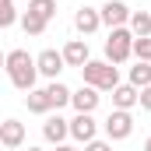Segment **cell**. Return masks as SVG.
<instances>
[{"mask_svg":"<svg viewBox=\"0 0 151 151\" xmlns=\"http://www.w3.org/2000/svg\"><path fill=\"white\" fill-rule=\"evenodd\" d=\"M7 77L18 91H35V77H39V60L28 56V49H11L7 53Z\"/></svg>","mask_w":151,"mask_h":151,"instance_id":"1","label":"cell"},{"mask_svg":"<svg viewBox=\"0 0 151 151\" xmlns=\"http://www.w3.org/2000/svg\"><path fill=\"white\" fill-rule=\"evenodd\" d=\"M81 77H84V84H91V88H99V91H116V88H119L116 63H109V60H88V63L81 67Z\"/></svg>","mask_w":151,"mask_h":151,"instance_id":"2","label":"cell"},{"mask_svg":"<svg viewBox=\"0 0 151 151\" xmlns=\"http://www.w3.org/2000/svg\"><path fill=\"white\" fill-rule=\"evenodd\" d=\"M134 42H137V35L130 28H113L109 39H106V60L109 63H127L134 56Z\"/></svg>","mask_w":151,"mask_h":151,"instance_id":"3","label":"cell"},{"mask_svg":"<svg viewBox=\"0 0 151 151\" xmlns=\"http://www.w3.org/2000/svg\"><path fill=\"white\" fill-rule=\"evenodd\" d=\"M130 134H134V116H130V109H113L109 119H106V137L109 141H127Z\"/></svg>","mask_w":151,"mask_h":151,"instance_id":"4","label":"cell"},{"mask_svg":"<svg viewBox=\"0 0 151 151\" xmlns=\"http://www.w3.org/2000/svg\"><path fill=\"white\" fill-rule=\"evenodd\" d=\"M130 18H134V11H130L123 0H109V4H102V25H109V32H113V28H127Z\"/></svg>","mask_w":151,"mask_h":151,"instance_id":"5","label":"cell"},{"mask_svg":"<svg viewBox=\"0 0 151 151\" xmlns=\"http://www.w3.org/2000/svg\"><path fill=\"white\" fill-rule=\"evenodd\" d=\"M95 134H99V123L91 119V113H77L70 119V137H74L77 144H91Z\"/></svg>","mask_w":151,"mask_h":151,"instance_id":"6","label":"cell"},{"mask_svg":"<svg viewBox=\"0 0 151 151\" xmlns=\"http://www.w3.org/2000/svg\"><path fill=\"white\" fill-rule=\"evenodd\" d=\"M35 60H39V74H42V77H49V81H56V77H60V70L67 67L63 53H56V49H42Z\"/></svg>","mask_w":151,"mask_h":151,"instance_id":"7","label":"cell"},{"mask_svg":"<svg viewBox=\"0 0 151 151\" xmlns=\"http://www.w3.org/2000/svg\"><path fill=\"white\" fill-rule=\"evenodd\" d=\"M42 137H46L49 144H63V141L70 137V119H63V116H46Z\"/></svg>","mask_w":151,"mask_h":151,"instance_id":"8","label":"cell"},{"mask_svg":"<svg viewBox=\"0 0 151 151\" xmlns=\"http://www.w3.org/2000/svg\"><path fill=\"white\" fill-rule=\"evenodd\" d=\"M0 144H4L7 151L21 148V144H25V123H18V119H4V123H0Z\"/></svg>","mask_w":151,"mask_h":151,"instance_id":"9","label":"cell"},{"mask_svg":"<svg viewBox=\"0 0 151 151\" xmlns=\"http://www.w3.org/2000/svg\"><path fill=\"white\" fill-rule=\"evenodd\" d=\"M74 28L81 32V35L99 32V28H102V11H95V7H77V14H74Z\"/></svg>","mask_w":151,"mask_h":151,"instance_id":"10","label":"cell"},{"mask_svg":"<svg viewBox=\"0 0 151 151\" xmlns=\"http://www.w3.org/2000/svg\"><path fill=\"white\" fill-rule=\"evenodd\" d=\"M99 102H102V95H99V88H91V84L77 88L74 99H70V106H74L77 113H95V109H99Z\"/></svg>","mask_w":151,"mask_h":151,"instance_id":"11","label":"cell"},{"mask_svg":"<svg viewBox=\"0 0 151 151\" xmlns=\"http://www.w3.org/2000/svg\"><path fill=\"white\" fill-rule=\"evenodd\" d=\"M60 53H63L67 67H84V63L91 60V56H88V42H84V39H70V42H67Z\"/></svg>","mask_w":151,"mask_h":151,"instance_id":"12","label":"cell"},{"mask_svg":"<svg viewBox=\"0 0 151 151\" xmlns=\"http://www.w3.org/2000/svg\"><path fill=\"white\" fill-rule=\"evenodd\" d=\"M134 106H141V88L119 84V88L113 91V109H134Z\"/></svg>","mask_w":151,"mask_h":151,"instance_id":"13","label":"cell"},{"mask_svg":"<svg viewBox=\"0 0 151 151\" xmlns=\"http://www.w3.org/2000/svg\"><path fill=\"white\" fill-rule=\"evenodd\" d=\"M25 106H28V113H49V109H53V102H49V91H46V88H35V91H28V95H25Z\"/></svg>","mask_w":151,"mask_h":151,"instance_id":"14","label":"cell"},{"mask_svg":"<svg viewBox=\"0 0 151 151\" xmlns=\"http://www.w3.org/2000/svg\"><path fill=\"white\" fill-rule=\"evenodd\" d=\"M49 102H53V109H60V106H70V99H74V91L67 88V84H60V81H49Z\"/></svg>","mask_w":151,"mask_h":151,"instance_id":"15","label":"cell"},{"mask_svg":"<svg viewBox=\"0 0 151 151\" xmlns=\"http://www.w3.org/2000/svg\"><path fill=\"white\" fill-rule=\"evenodd\" d=\"M130 32L137 39H148L151 35V14L148 11H134V18H130Z\"/></svg>","mask_w":151,"mask_h":151,"instance_id":"16","label":"cell"},{"mask_svg":"<svg viewBox=\"0 0 151 151\" xmlns=\"http://www.w3.org/2000/svg\"><path fill=\"white\" fill-rule=\"evenodd\" d=\"M130 84L134 88H151V63L137 60V67H130Z\"/></svg>","mask_w":151,"mask_h":151,"instance_id":"17","label":"cell"},{"mask_svg":"<svg viewBox=\"0 0 151 151\" xmlns=\"http://www.w3.org/2000/svg\"><path fill=\"white\" fill-rule=\"evenodd\" d=\"M46 18H39V14H32V11H25V18H21V28H25V35H42L46 32Z\"/></svg>","mask_w":151,"mask_h":151,"instance_id":"18","label":"cell"},{"mask_svg":"<svg viewBox=\"0 0 151 151\" xmlns=\"http://www.w3.org/2000/svg\"><path fill=\"white\" fill-rule=\"evenodd\" d=\"M28 11L39 14V18H46V21H53V14H56V0H28Z\"/></svg>","mask_w":151,"mask_h":151,"instance_id":"19","label":"cell"},{"mask_svg":"<svg viewBox=\"0 0 151 151\" xmlns=\"http://www.w3.org/2000/svg\"><path fill=\"white\" fill-rule=\"evenodd\" d=\"M18 21V11H14V0H0V28H11Z\"/></svg>","mask_w":151,"mask_h":151,"instance_id":"20","label":"cell"},{"mask_svg":"<svg viewBox=\"0 0 151 151\" xmlns=\"http://www.w3.org/2000/svg\"><path fill=\"white\" fill-rule=\"evenodd\" d=\"M134 56H137V60H144V63H151V35L134 42Z\"/></svg>","mask_w":151,"mask_h":151,"instance_id":"21","label":"cell"},{"mask_svg":"<svg viewBox=\"0 0 151 151\" xmlns=\"http://www.w3.org/2000/svg\"><path fill=\"white\" fill-rule=\"evenodd\" d=\"M84 151H113V141H91V144H84Z\"/></svg>","mask_w":151,"mask_h":151,"instance_id":"22","label":"cell"},{"mask_svg":"<svg viewBox=\"0 0 151 151\" xmlns=\"http://www.w3.org/2000/svg\"><path fill=\"white\" fill-rule=\"evenodd\" d=\"M141 109L151 113V88H141Z\"/></svg>","mask_w":151,"mask_h":151,"instance_id":"23","label":"cell"},{"mask_svg":"<svg viewBox=\"0 0 151 151\" xmlns=\"http://www.w3.org/2000/svg\"><path fill=\"white\" fill-rule=\"evenodd\" d=\"M56 151H77L74 144H56Z\"/></svg>","mask_w":151,"mask_h":151,"instance_id":"24","label":"cell"},{"mask_svg":"<svg viewBox=\"0 0 151 151\" xmlns=\"http://www.w3.org/2000/svg\"><path fill=\"white\" fill-rule=\"evenodd\" d=\"M144 151H151V137H148V141H144Z\"/></svg>","mask_w":151,"mask_h":151,"instance_id":"25","label":"cell"},{"mask_svg":"<svg viewBox=\"0 0 151 151\" xmlns=\"http://www.w3.org/2000/svg\"><path fill=\"white\" fill-rule=\"evenodd\" d=\"M28 151H42V148H28Z\"/></svg>","mask_w":151,"mask_h":151,"instance_id":"26","label":"cell"}]
</instances>
